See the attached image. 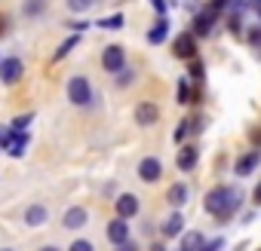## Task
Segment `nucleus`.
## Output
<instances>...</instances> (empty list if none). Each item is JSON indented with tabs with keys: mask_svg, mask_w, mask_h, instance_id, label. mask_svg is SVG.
<instances>
[{
	"mask_svg": "<svg viewBox=\"0 0 261 251\" xmlns=\"http://www.w3.org/2000/svg\"><path fill=\"white\" fill-rule=\"evenodd\" d=\"M240 202H243V190H240V187H227V184H221V187H212V190L206 193L203 208H206L215 221L224 224V221H230V217L237 214Z\"/></svg>",
	"mask_w": 261,
	"mask_h": 251,
	"instance_id": "obj_1",
	"label": "nucleus"
},
{
	"mask_svg": "<svg viewBox=\"0 0 261 251\" xmlns=\"http://www.w3.org/2000/svg\"><path fill=\"white\" fill-rule=\"evenodd\" d=\"M218 16H221V10L209 4L203 13H197V16H194L191 34H194V37H200V40H203V37H209V34H212V28H215V22H218Z\"/></svg>",
	"mask_w": 261,
	"mask_h": 251,
	"instance_id": "obj_2",
	"label": "nucleus"
},
{
	"mask_svg": "<svg viewBox=\"0 0 261 251\" xmlns=\"http://www.w3.org/2000/svg\"><path fill=\"white\" fill-rule=\"evenodd\" d=\"M68 98L77 107H89V101H92V83H89V77H71L68 80Z\"/></svg>",
	"mask_w": 261,
	"mask_h": 251,
	"instance_id": "obj_3",
	"label": "nucleus"
},
{
	"mask_svg": "<svg viewBox=\"0 0 261 251\" xmlns=\"http://www.w3.org/2000/svg\"><path fill=\"white\" fill-rule=\"evenodd\" d=\"M101 68L108 71V74H120L123 68H126V52H123V46H105V52H101Z\"/></svg>",
	"mask_w": 261,
	"mask_h": 251,
	"instance_id": "obj_4",
	"label": "nucleus"
},
{
	"mask_svg": "<svg viewBox=\"0 0 261 251\" xmlns=\"http://www.w3.org/2000/svg\"><path fill=\"white\" fill-rule=\"evenodd\" d=\"M22 74H25L22 58H16V55L4 58V65H0V83H4V86H16L22 80Z\"/></svg>",
	"mask_w": 261,
	"mask_h": 251,
	"instance_id": "obj_5",
	"label": "nucleus"
},
{
	"mask_svg": "<svg viewBox=\"0 0 261 251\" xmlns=\"http://www.w3.org/2000/svg\"><path fill=\"white\" fill-rule=\"evenodd\" d=\"M139 208H142V202H139V196H136V193H120V196H117V202H114V211H117V217H123V221L136 217V214H139Z\"/></svg>",
	"mask_w": 261,
	"mask_h": 251,
	"instance_id": "obj_6",
	"label": "nucleus"
},
{
	"mask_svg": "<svg viewBox=\"0 0 261 251\" xmlns=\"http://www.w3.org/2000/svg\"><path fill=\"white\" fill-rule=\"evenodd\" d=\"M105 236H108V242H111L114 248H117V245H123V242H129V239H133V236H129V221H123V217L108 221Z\"/></svg>",
	"mask_w": 261,
	"mask_h": 251,
	"instance_id": "obj_7",
	"label": "nucleus"
},
{
	"mask_svg": "<svg viewBox=\"0 0 261 251\" xmlns=\"http://www.w3.org/2000/svg\"><path fill=\"white\" fill-rule=\"evenodd\" d=\"M139 178H142L145 184H157V181L163 178V163H160L157 156H145V160L139 163Z\"/></svg>",
	"mask_w": 261,
	"mask_h": 251,
	"instance_id": "obj_8",
	"label": "nucleus"
},
{
	"mask_svg": "<svg viewBox=\"0 0 261 251\" xmlns=\"http://www.w3.org/2000/svg\"><path fill=\"white\" fill-rule=\"evenodd\" d=\"M258 166H261V150H249V153H243V156L233 163V175H237V178H249Z\"/></svg>",
	"mask_w": 261,
	"mask_h": 251,
	"instance_id": "obj_9",
	"label": "nucleus"
},
{
	"mask_svg": "<svg viewBox=\"0 0 261 251\" xmlns=\"http://www.w3.org/2000/svg\"><path fill=\"white\" fill-rule=\"evenodd\" d=\"M175 58H185V61L200 58V55H197V37H194L191 31H185V34L175 40Z\"/></svg>",
	"mask_w": 261,
	"mask_h": 251,
	"instance_id": "obj_10",
	"label": "nucleus"
},
{
	"mask_svg": "<svg viewBox=\"0 0 261 251\" xmlns=\"http://www.w3.org/2000/svg\"><path fill=\"white\" fill-rule=\"evenodd\" d=\"M62 224H65V230H83V227L89 224V211H86L83 205H71V208L65 211Z\"/></svg>",
	"mask_w": 261,
	"mask_h": 251,
	"instance_id": "obj_11",
	"label": "nucleus"
},
{
	"mask_svg": "<svg viewBox=\"0 0 261 251\" xmlns=\"http://www.w3.org/2000/svg\"><path fill=\"white\" fill-rule=\"evenodd\" d=\"M160 119V107L154 104V101H142L139 107H136V122L139 125H154Z\"/></svg>",
	"mask_w": 261,
	"mask_h": 251,
	"instance_id": "obj_12",
	"label": "nucleus"
},
{
	"mask_svg": "<svg viewBox=\"0 0 261 251\" xmlns=\"http://www.w3.org/2000/svg\"><path fill=\"white\" fill-rule=\"evenodd\" d=\"M197 160H200V150H197L194 144H185V147L178 150V156H175V166H178L181 172H191V169L197 166Z\"/></svg>",
	"mask_w": 261,
	"mask_h": 251,
	"instance_id": "obj_13",
	"label": "nucleus"
},
{
	"mask_svg": "<svg viewBox=\"0 0 261 251\" xmlns=\"http://www.w3.org/2000/svg\"><path fill=\"white\" fill-rule=\"evenodd\" d=\"M188 196H191V190L185 184H172L166 193V202L172 205V211H181V205H188Z\"/></svg>",
	"mask_w": 261,
	"mask_h": 251,
	"instance_id": "obj_14",
	"label": "nucleus"
},
{
	"mask_svg": "<svg viewBox=\"0 0 261 251\" xmlns=\"http://www.w3.org/2000/svg\"><path fill=\"white\" fill-rule=\"evenodd\" d=\"M185 233V214L181 211H172L166 221H163V236L166 239H175V236H181Z\"/></svg>",
	"mask_w": 261,
	"mask_h": 251,
	"instance_id": "obj_15",
	"label": "nucleus"
},
{
	"mask_svg": "<svg viewBox=\"0 0 261 251\" xmlns=\"http://www.w3.org/2000/svg\"><path fill=\"white\" fill-rule=\"evenodd\" d=\"M166 37H169V19L163 16V19H157V22L151 25V31H148V43H151V46H160Z\"/></svg>",
	"mask_w": 261,
	"mask_h": 251,
	"instance_id": "obj_16",
	"label": "nucleus"
},
{
	"mask_svg": "<svg viewBox=\"0 0 261 251\" xmlns=\"http://www.w3.org/2000/svg\"><path fill=\"white\" fill-rule=\"evenodd\" d=\"M175 98H178V104L181 107H188L194 98H197V92H194V83H191V77H181L178 80V92H175Z\"/></svg>",
	"mask_w": 261,
	"mask_h": 251,
	"instance_id": "obj_17",
	"label": "nucleus"
},
{
	"mask_svg": "<svg viewBox=\"0 0 261 251\" xmlns=\"http://www.w3.org/2000/svg\"><path fill=\"white\" fill-rule=\"evenodd\" d=\"M28 141H31V135H28V132H13V144L7 147V153H10L13 160L25 156V147H28Z\"/></svg>",
	"mask_w": 261,
	"mask_h": 251,
	"instance_id": "obj_18",
	"label": "nucleus"
},
{
	"mask_svg": "<svg viewBox=\"0 0 261 251\" xmlns=\"http://www.w3.org/2000/svg\"><path fill=\"white\" fill-rule=\"evenodd\" d=\"M203 245H206V239H203V233H197V230H188V233L181 236V251H203Z\"/></svg>",
	"mask_w": 261,
	"mask_h": 251,
	"instance_id": "obj_19",
	"label": "nucleus"
},
{
	"mask_svg": "<svg viewBox=\"0 0 261 251\" xmlns=\"http://www.w3.org/2000/svg\"><path fill=\"white\" fill-rule=\"evenodd\" d=\"M46 217H49L46 205H31V208L25 211V224H28V227H40V224H46Z\"/></svg>",
	"mask_w": 261,
	"mask_h": 251,
	"instance_id": "obj_20",
	"label": "nucleus"
},
{
	"mask_svg": "<svg viewBox=\"0 0 261 251\" xmlns=\"http://www.w3.org/2000/svg\"><path fill=\"white\" fill-rule=\"evenodd\" d=\"M191 135H194V116H185V119L175 125V141L185 144V138H191Z\"/></svg>",
	"mask_w": 261,
	"mask_h": 251,
	"instance_id": "obj_21",
	"label": "nucleus"
},
{
	"mask_svg": "<svg viewBox=\"0 0 261 251\" xmlns=\"http://www.w3.org/2000/svg\"><path fill=\"white\" fill-rule=\"evenodd\" d=\"M77 43H80V34H71V37H68V40H65V43H62V46L56 49L53 61H62V58H68V52H71V49H74Z\"/></svg>",
	"mask_w": 261,
	"mask_h": 251,
	"instance_id": "obj_22",
	"label": "nucleus"
},
{
	"mask_svg": "<svg viewBox=\"0 0 261 251\" xmlns=\"http://www.w3.org/2000/svg\"><path fill=\"white\" fill-rule=\"evenodd\" d=\"M46 13V0H25V16L34 19V16H43Z\"/></svg>",
	"mask_w": 261,
	"mask_h": 251,
	"instance_id": "obj_23",
	"label": "nucleus"
},
{
	"mask_svg": "<svg viewBox=\"0 0 261 251\" xmlns=\"http://www.w3.org/2000/svg\"><path fill=\"white\" fill-rule=\"evenodd\" d=\"M133 80H136V71H133V68H123V71H120V74L114 77V83H117V89H126V86H129V83H133Z\"/></svg>",
	"mask_w": 261,
	"mask_h": 251,
	"instance_id": "obj_24",
	"label": "nucleus"
},
{
	"mask_svg": "<svg viewBox=\"0 0 261 251\" xmlns=\"http://www.w3.org/2000/svg\"><path fill=\"white\" fill-rule=\"evenodd\" d=\"M95 4H98V0H68V10L80 16V13H86V10H92Z\"/></svg>",
	"mask_w": 261,
	"mask_h": 251,
	"instance_id": "obj_25",
	"label": "nucleus"
},
{
	"mask_svg": "<svg viewBox=\"0 0 261 251\" xmlns=\"http://www.w3.org/2000/svg\"><path fill=\"white\" fill-rule=\"evenodd\" d=\"M31 119H34V113H22V116H16V119H13L10 129H13V132H25L28 125H31Z\"/></svg>",
	"mask_w": 261,
	"mask_h": 251,
	"instance_id": "obj_26",
	"label": "nucleus"
},
{
	"mask_svg": "<svg viewBox=\"0 0 261 251\" xmlns=\"http://www.w3.org/2000/svg\"><path fill=\"white\" fill-rule=\"evenodd\" d=\"M191 83H194V86H203V61H200V58L191 61Z\"/></svg>",
	"mask_w": 261,
	"mask_h": 251,
	"instance_id": "obj_27",
	"label": "nucleus"
},
{
	"mask_svg": "<svg viewBox=\"0 0 261 251\" xmlns=\"http://www.w3.org/2000/svg\"><path fill=\"white\" fill-rule=\"evenodd\" d=\"M227 31H230V34H240V31H243V16H240V13H230V16H227Z\"/></svg>",
	"mask_w": 261,
	"mask_h": 251,
	"instance_id": "obj_28",
	"label": "nucleus"
},
{
	"mask_svg": "<svg viewBox=\"0 0 261 251\" xmlns=\"http://www.w3.org/2000/svg\"><path fill=\"white\" fill-rule=\"evenodd\" d=\"M68 251H95V245H92L89 239H74V242L68 245Z\"/></svg>",
	"mask_w": 261,
	"mask_h": 251,
	"instance_id": "obj_29",
	"label": "nucleus"
},
{
	"mask_svg": "<svg viewBox=\"0 0 261 251\" xmlns=\"http://www.w3.org/2000/svg\"><path fill=\"white\" fill-rule=\"evenodd\" d=\"M123 25V16H108V19H98V28H120Z\"/></svg>",
	"mask_w": 261,
	"mask_h": 251,
	"instance_id": "obj_30",
	"label": "nucleus"
},
{
	"mask_svg": "<svg viewBox=\"0 0 261 251\" xmlns=\"http://www.w3.org/2000/svg\"><path fill=\"white\" fill-rule=\"evenodd\" d=\"M13 144V129H10V125H0V147H10Z\"/></svg>",
	"mask_w": 261,
	"mask_h": 251,
	"instance_id": "obj_31",
	"label": "nucleus"
},
{
	"mask_svg": "<svg viewBox=\"0 0 261 251\" xmlns=\"http://www.w3.org/2000/svg\"><path fill=\"white\" fill-rule=\"evenodd\" d=\"M224 248V239L221 236H215V239H209L206 245H203V251H221Z\"/></svg>",
	"mask_w": 261,
	"mask_h": 251,
	"instance_id": "obj_32",
	"label": "nucleus"
},
{
	"mask_svg": "<svg viewBox=\"0 0 261 251\" xmlns=\"http://www.w3.org/2000/svg\"><path fill=\"white\" fill-rule=\"evenodd\" d=\"M249 43L252 46H261V28H249Z\"/></svg>",
	"mask_w": 261,
	"mask_h": 251,
	"instance_id": "obj_33",
	"label": "nucleus"
},
{
	"mask_svg": "<svg viewBox=\"0 0 261 251\" xmlns=\"http://www.w3.org/2000/svg\"><path fill=\"white\" fill-rule=\"evenodd\" d=\"M203 129H206V119H203L200 113H194V135H200Z\"/></svg>",
	"mask_w": 261,
	"mask_h": 251,
	"instance_id": "obj_34",
	"label": "nucleus"
},
{
	"mask_svg": "<svg viewBox=\"0 0 261 251\" xmlns=\"http://www.w3.org/2000/svg\"><path fill=\"white\" fill-rule=\"evenodd\" d=\"M151 4H154V10H157V16L163 19V16H166V10H169V7H166V0H151Z\"/></svg>",
	"mask_w": 261,
	"mask_h": 251,
	"instance_id": "obj_35",
	"label": "nucleus"
},
{
	"mask_svg": "<svg viewBox=\"0 0 261 251\" xmlns=\"http://www.w3.org/2000/svg\"><path fill=\"white\" fill-rule=\"evenodd\" d=\"M114 251H139V245H136V239H129V242H123V245H117Z\"/></svg>",
	"mask_w": 261,
	"mask_h": 251,
	"instance_id": "obj_36",
	"label": "nucleus"
},
{
	"mask_svg": "<svg viewBox=\"0 0 261 251\" xmlns=\"http://www.w3.org/2000/svg\"><path fill=\"white\" fill-rule=\"evenodd\" d=\"M7 28H10V22H7V16H0V37H7Z\"/></svg>",
	"mask_w": 261,
	"mask_h": 251,
	"instance_id": "obj_37",
	"label": "nucleus"
},
{
	"mask_svg": "<svg viewBox=\"0 0 261 251\" xmlns=\"http://www.w3.org/2000/svg\"><path fill=\"white\" fill-rule=\"evenodd\" d=\"M212 7H218V10H224V7H230V0H209Z\"/></svg>",
	"mask_w": 261,
	"mask_h": 251,
	"instance_id": "obj_38",
	"label": "nucleus"
},
{
	"mask_svg": "<svg viewBox=\"0 0 261 251\" xmlns=\"http://www.w3.org/2000/svg\"><path fill=\"white\" fill-rule=\"evenodd\" d=\"M252 199H255V205H261V181H258V187H255V193H252Z\"/></svg>",
	"mask_w": 261,
	"mask_h": 251,
	"instance_id": "obj_39",
	"label": "nucleus"
},
{
	"mask_svg": "<svg viewBox=\"0 0 261 251\" xmlns=\"http://www.w3.org/2000/svg\"><path fill=\"white\" fill-rule=\"evenodd\" d=\"M71 28H74V31H86V28H89V22H74Z\"/></svg>",
	"mask_w": 261,
	"mask_h": 251,
	"instance_id": "obj_40",
	"label": "nucleus"
},
{
	"mask_svg": "<svg viewBox=\"0 0 261 251\" xmlns=\"http://www.w3.org/2000/svg\"><path fill=\"white\" fill-rule=\"evenodd\" d=\"M249 138H252V141H255V144H261V132H252V135H249Z\"/></svg>",
	"mask_w": 261,
	"mask_h": 251,
	"instance_id": "obj_41",
	"label": "nucleus"
},
{
	"mask_svg": "<svg viewBox=\"0 0 261 251\" xmlns=\"http://www.w3.org/2000/svg\"><path fill=\"white\" fill-rule=\"evenodd\" d=\"M151 251H166V248H163L160 242H154V245H151Z\"/></svg>",
	"mask_w": 261,
	"mask_h": 251,
	"instance_id": "obj_42",
	"label": "nucleus"
},
{
	"mask_svg": "<svg viewBox=\"0 0 261 251\" xmlns=\"http://www.w3.org/2000/svg\"><path fill=\"white\" fill-rule=\"evenodd\" d=\"M40 251H62V248H56V245H43Z\"/></svg>",
	"mask_w": 261,
	"mask_h": 251,
	"instance_id": "obj_43",
	"label": "nucleus"
},
{
	"mask_svg": "<svg viewBox=\"0 0 261 251\" xmlns=\"http://www.w3.org/2000/svg\"><path fill=\"white\" fill-rule=\"evenodd\" d=\"M255 13H258V16H261V0H255Z\"/></svg>",
	"mask_w": 261,
	"mask_h": 251,
	"instance_id": "obj_44",
	"label": "nucleus"
},
{
	"mask_svg": "<svg viewBox=\"0 0 261 251\" xmlns=\"http://www.w3.org/2000/svg\"><path fill=\"white\" fill-rule=\"evenodd\" d=\"M0 251H13V248H0Z\"/></svg>",
	"mask_w": 261,
	"mask_h": 251,
	"instance_id": "obj_45",
	"label": "nucleus"
},
{
	"mask_svg": "<svg viewBox=\"0 0 261 251\" xmlns=\"http://www.w3.org/2000/svg\"><path fill=\"white\" fill-rule=\"evenodd\" d=\"M0 65H4V58H0Z\"/></svg>",
	"mask_w": 261,
	"mask_h": 251,
	"instance_id": "obj_46",
	"label": "nucleus"
}]
</instances>
